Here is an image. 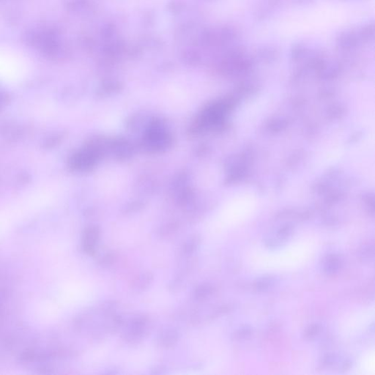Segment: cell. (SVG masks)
<instances>
[{
	"instance_id": "6da1fadb",
	"label": "cell",
	"mask_w": 375,
	"mask_h": 375,
	"mask_svg": "<svg viewBox=\"0 0 375 375\" xmlns=\"http://www.w3.org/2000/svg\"><path fill=\"white\" fill-rule=\"evenodd\" d=\"M126 328L123 333V341L127 345L133 346L139 345L148 337L152 328V321L148 316L136 314L126 323Z\"/></svg>"
},
{
	"instance_id": "7a4b0ae2",
	"label": "cell",
	"mask_w": 375,
	"mask_h": 375,
	"mask_svg": "<svg viewBox=\"0 0 375 375\" xmlns=\"http://www.w3.org/2000/svg\"><path fill=\"white\" fill-rule=\"evenodd\" d=\"M100 235V229L96 225L89 226L85 229L83 234L82 250L86 254L90 256H96Z\"/></svg>"
},
{
	"instance_id": "3957f363",
	"label": "cell",
	"mask_w": 375,
	"mask_h": 375,
	"mask_svg": "<svg viewBox=\"0 0 375 375\" xmlns=\"http://www.w3.org/2000/svg\"><path fill=\"white\" fill-rule=\"evenodd\" d=\"M181 338L180 331L176 328H167L160 332L156 338V345L161 349L175 348Z\"/></svg>"
},
{
	"instance_id": "277c9868",
	"label": "cell",
	"mask_w": 375,
	"mask_h": 375,
	"mask_svg": "<svg viewBox=\"0 0 375 375\" xmlns=\"http://www.w3.org/2000/svg\"><path fill=\"white\" fill-rule=\"evenodd\" d=\"M154 275L150 271H145L136 275L130 283V290L135 294L145 293L152 285Z\"/></svg>"
},
{
	"instance_id": "5b68a950",
	"label": "cell",
	"mask_w": 375,
	"mask_h": 375,
	"mask_svg": "<svg viewBox=\"0 0 375 375\" xmlns=\"http://www.w3.org/2000/svg\"><path fill=\"white\" fill-rule=\"evenodd\" d=\"M343 265V259L340 255L330 253L325 257L323 262L324 272L327 275H334L339 272Z\"/></svg>"
},
{
	"instance_id": "8992f818",
	"label": "cell",
	"mask_w": 375,
	"mask_h": 375,
	"mask_svg": "<svg viewBox=\"0 0 375 375\" xmlns=\"http://www.w3.org/2000/svg\"><path fill=\"white\" fill-rule=\"evenodd\" d=\"M201 241L202 239L200 235H191L188 238L182 245L181 250H180L182 256L184 258L192 256L200 249Z\"/></svg>"
},
{
	"instance_id": "52a82bcc",
	"label": "cell",
	"mask_w": 375,
	"mask_h": 375,
	"mask_svg": "<svg viewBox=\"0 0 375 375\" xmlns=\"http://www.w3.org/2000/svg\"><path fill=\"white\" fill-rule=\"evenodd\" d=\"M216 291L214 286L210 284H201L193 290L191 298L197 302L204 301L210 297Z\"/></svg>"
},
{
	"instance_id": "ba28073f",
	"label": "cell",
	"mask_w": 375,
	"mask_h": 375,
	"mask_svg": "<svg viewBox=\"0 0 375 375\" xmlns=\"http://www.w3.org/2000/svg\"><path fill=\"white\" fill-rule=\"evenodd\" d=\"M117 260H118L117 253L112 250H107V251L101 253L98 257L96 263L101 268H108L113 266Z\"/></svg>"
},
{
	"instance_id": "9c48e42d",
	"label": "cell",
	"mask_w": 375,
	"mask_h": 375,
	"mask_svg": "<svg viewBox=\"0 0 375 375\" xmlns=\"http://www.w3.org/2000/svg\"><path fill=\"white\" fill-rule=\"evenodd\" d=\"M178 229L179 225L177 222H170L161 226L157 231V235L160 239H169L177 232Z\"/></svg>"
},
{
	"instance_id": "30bf717a",
	"label": "cell",
	"mask_w": 375,
	"mask_h": 375,
	"mask_svg": "<svg viewBox=\"0 0 375 375\" xmlns=\"http://www.w3.org/2000/svg\"><path fill=\"white\" fill-rule=\"evenodd\" d=\"M275 278L272 276H262L254 283V289L257 292H266L272 288L275 284Z\"/></svg>"
},
{
	"instance_id": "8fae6325",
	"label": "cell",
	"mask_w": 375,
	"mask_h": 375,
	"mask_svg": "<svg viewBox=\"0 0 375 375\" xmlns=\"http://www.w3.org/2000/svg\"><path fill=\"white\" fill-rule=\"evenodd\" d=\"M184 274H179L177 276L175 277L168 284L169 291L171 293H177L180 291L183 285V281H184Z\"/></svg>"
},
{
	"instance_id": "7c38bea8",
	"label": "cell",
	"mask_w": 375,
	"mask_h": 375,
	"mask_svg": "<svg viewBox=\"0 0 375 375\" xmlns=\"http://www.w3.org/2000/svg\"><path fill=\"white\" fill-rule=\"evenodd\" d=\"M252 333H253V330L250 326H244L234 333L233 339L237 341L245 340L251 336Z\"/></svg>"
},
{
	"instance_id": "4fadbf2b",
	"label": "cell",
	"mask_w": 375,
	"mask_h": 375,
	"mask_svg": "<svg viewBox=\"0 0 375 375\" xmlns=\"http://www.w3.org/2000/svg\"><path fill=\"white\" fill-rule=\"evenodd\" d=\"M374 247L373 245L364 246L360 250V257L364 262H370L374 258Z\"/></svg>"
},
{
	"instance_id": "5bb4252c",
	"label": "cell",
	"mask_w": 375,
	"mask_h": 375,
	"mask_svg": "<svg viewBox=\"0 0 375 375\" xmlns=\"http://www.w3.org/2000/svg\"><path fill=\"white\" fill-rule=\"evenodd\" d=\"M320 326L318 324H312L307 327L305 330L304 337L308 340H312L314 339L320 332Z\"/></svg>"
},
{
	"instance_id": "9a60e30c",
	"label": "cell",
	"mask_w": 375,
	"mask_h": 375,
	"mask_svg": "<svg viewBox=\"0 0 375 375\" xmlns=\"http://www.w3.org/2000/svg\"><path fill=\"white\" fill-rule=\"evenodd\" d=\"M293 227L291 225H286L278 230V238L281 241L288 239L293 233Z\"/></svg>"
},
{
	"instance_id": "2e32d148",
	"label": "cell",
	"mask_w": 375,
	"mask_h": 375,
	"mask_svg": "<svg viewBox=\"0 0 375 375\" xmlns=\"http://www.w3.org/2000/svg\"><path fill=\"white\" fill-rule=\"evenodd\" d=\"M282 242L283 241L278 239V238H277V239L274 238H268L265 240V245L269 250H275L281 247Z\"/></svg>"
},
{
	"instance_id": "e0dca14e",
	"label": "cell",
	"mask_w": 375,
	"mask_h": 375,
	"mask_svg": "<svg viewBox=\"0 0 375 375\" xmlns=\"http://www.w3.org/2000/svg\"><path fill=\"white\" fill-rule=\"evenodd\" d=\"M336 356L333 354H327L323 357V360H322V364L325 367H330V366L334 364L336 362Z\"/></svg>"
},
{
	"instance_id": "ac0fdd59",
	"label": "cell",
	"mask_w": 375,
	"mask_h": 375,
	"mask_svg": "<svg viewBox=\"0 0 375 375\" xmlns=\"http://www.w3.org/2000/svg\"><path fill=\"white\" fill-rule=\"evenodd\" d=\"M167 373V369L164 366H157L151 370V375H164Z\"/></svg>"
},
{
	"instance_id": "d6986e66",
	"label": "cell",
	"mask_w": 375,
	"mask_h": 375,
	"mask_svg": "<svg viewBox=\"0 0 375 375\" xmlns=\"http://www.w3.org/2000/svg\"><path fill=\"white\" fill-rule=\"evenodd\" d=\"M351 367H352V361L348 360V361H345V362L344 363L342 369H343L344 370H349V369H350Z\"/></svg>"
}]
</instances>
